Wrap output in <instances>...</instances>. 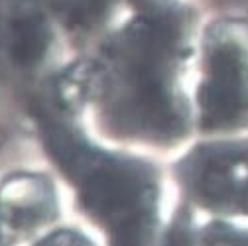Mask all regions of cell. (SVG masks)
<instances>
[{"mask_svg": "<svg viewBox=\"0 0 248 246\" xmlns=\"http://www.w3.org/2000/svg\"><path fill=\"white\" fill-rule=\"evenodd\" d=\"M134 2L138 14L105 47L99 97L120 132L171 140L187 120L177 85L185 20L171 0Z\"/></svg>", "mask_w": 248, "mask_h": 246, "instance_id": "cell-1", "label": "cell"}, {"mask_svg": "<svg viewBox=\"0 0 248 246\" xmlns=\"http://www.w3.org/2000/svg\"><path fill=\"white\" fill-rule=\"evenodd\" d=\"M42 134L57 166L77 185L85 211L110 246H152L156 183L148 166L87 144L61 120L42 112Z\"/></svg>", "mask_w": 248, "mask_h": 246, "instance_id": "cell-2", "label": "cell"}, {"mask_svg": "<svg viewBox=\"0 0 248 246\" xmlns=\"http://www.w3.org/2000/svg\"><path fill=\"white\" fill-rule=\"evenodd\" d=\"M197 107L205 130L248 126V22L221 20L209 28Z\"/></svg>", "mask_w": 248, "mask_h": 246, "instance_id": "cell-3", "label": "cell"}, {"mask_svg": "<svg viewBox=\"0 0 248 246\" xmlns=\"http://www.w3.org/2000/svg\"><path fill=\"white\" fill-rule=\"evenodd\" d=\"M179 175L197 203L248 215V142L197 148L181 162Z\"/></svg>", "mask_w": 248, "mask_h": 246, "instance_id": "cell-4", "label": "cell"}, {"mask_svg": "<svg viewBox=\"0 0 248 246\" xmlns=\"http://www.w3.org/2000/svg\"><path fill=\"white\" fill-rule=\"evenodd\" d=\"M57 215L51 181L38 173H12L0 183V217L16 231H34Z\"/></svg>", "mask_w": 248, "mask_h": 246, "instance_id": "cell-5", "label": "cell"}, {"mask_svg": "<svg viewBox=\"0 0 248 246\" xmlns=\"http://www.w3.org/2000/svg\"><path fill=\"white\" fill-rule=\"evenodd\" d=\"M6 46L16 65L32 69L42 63L51 46V26L32 4L12 10L6 22Z\"/></svg>", "mask_w": 248, "mask_h": 246, "instance_id": "cell-6", "label": "cell"}, {"mask_svg": "<svg viewBox=\"0 0 248 246\" xmlns=\"http://www.w3.org/2000/svg\"><path fill=\"white\" fill-rule=\"evenodd\" d=\"M101 65L95 61H77L55 81V97L67 110H77L101 95Z\"/></svg>", "mask_w": 248, "mask_h": 246, "instance_id": "cell-7", "label": "cell"}, {"mask_svg": "<svg viewBox=\"0 0 248 246\" xmlns=\"http://www.w3.org/2000/svg\"><path fill=\"white\" fill-rule=\"evenodd\" d=\"M57 16L69 26L89 28L105 12L107 0H46Z\"/></svg>", "mask_w": 248, "mask_h": 246, "instance_id": "cell-8", "label": "cell"}, {"mask_svg": "<svg viewBox=\"0 0 248 246\" xmlns=\"http://www.w3.org/2000/svg\"><path fill=\"white\" fill-rule=\"evenodd\" d=\"M201 246H248V234L232 227L215 223L205 229Z\"/></svg>", "mask_w": 248, "mask_h": 246, "instance_id": "cell-9", "label": "cell"}, {"mask_svg": "<svg viewBox=\"0 0 248 246\" xmlns=\"http://www.w3.org/2000/svg\"><path fill=\"white\" fill-rule=\"evenodd\" d=\"M164 246H195L193 232H191V221L185 211H179L175 215V219L171 221V225L166 232Z\"/></svg>", "mask_w": 248, "mask_h": 246, "instance_id": "cell-10", "label": "cell"}, {"mask_svg": "<svg viewBox=\"0 0 248 246\" xmlns=\"http://www.w3.org/2000/svg\"><path fill=\"white\" fill-rule=\"evenodd\" d=\"M36 246H95V244L77 231H57L42 238Z\"/></svg>", "mask_w": 248, "mask_h": 246, "instance_id": "cell-11", "label": "cell"}]
</instances>
